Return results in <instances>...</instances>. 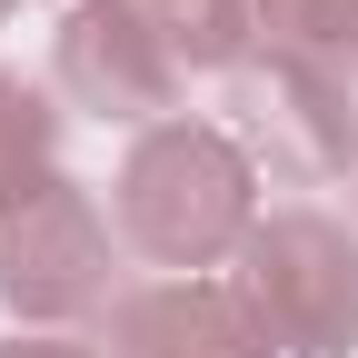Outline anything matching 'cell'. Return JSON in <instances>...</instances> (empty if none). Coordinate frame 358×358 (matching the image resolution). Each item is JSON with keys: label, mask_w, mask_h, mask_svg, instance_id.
Returning <instances> with one entry per match:
<instances>
[{"label": "cell", "mask_w": 358, "mask_h": 358, "mask_svg": "<svg viewBox=\"0 0 358 358\" xmlns=\"http://www.w3.org/2000/svg\"><path fill=\"white\" fill-rule=\"evenodd\" d=\"M60 120H70L60 90H40L30 70H0V209L60 169Z\"/></svg>", "instance_id": "ba28073f"}, {"label": "cell", "mask_w": 358, "mask_h": 358, "mask_svg": "<svg viewBox=\"0 0 358 358\" xmlns=\"http://www.w3.org/2000/svg\"><path fill=\"white\" fill-rule=\"evenodd\" d=\"M259 30H268V50L358 90V0H259Z\"/></svg>", "instance_id": "9c48e42d"}, {"label": "cell", "mask_w": 358, "mask_h": 358, "mask_svg": "<svg viewBox=\"0 0 358 358\" xmlns=\"http://www.w3.org/2000/svg\"><path fill=\"white\" fill-rule=\"evenodd\" d=\"M140 10L159 20V40L179 50V70H219V80H239L259 60V0H140Z\"/></svg>", "instance_id": "52a82bcc"}, {"label": "cell", "mask_w": 358, "mask_h": 358, "mask_svg": "<svg viewBox=\"0 0 358 358\" xmlns=\"http://www.w3.org/2000/svg\"><path fill=\"white\" fill-rule=\"evenodd\" d=\"M249 319L268 329L279 358H358V229L329 209H268L249 249H239V279Z\"/></svg>", "instance_id": "3957f363"}, {"label": "cell", "mask_w": 358, "mask_h": 358, "mask_svg": "<svg viewBox=\"0 0 358 358\" xmlns=\"http://www.w3.org/2000/svg\"><path fill=\"white\" fill-rule=\"evenodd\" d=\"M0 10H10V0H0Z\"/></svg>", "instance_id": "8fae6325"}, {"label": "cell", "mask_w": 358, "mask_h": 358, "mask_svg": "<svg viewBox=\"0 0 358 358\" xmlns=\"http://www.w3.org/2000/svg\"><path fill=\"white\" fill-rule=\"evenodd\" d=\"M0 308L20 329H60V338L120 308V219L100 209L90 179L50 169L40 189L0 209Z\"/></svg>", "instance_id": "7a4b0ae2"}, {"label": "cell", "mask_w": 358, "mask_h": 358, "mask_svg": "<svg viewBox=\"0 0 358 358\" xmlns=\"http://www.w3.org/2000/svg\"><path fill=\"white\" fill-rule=\"evenodd\" d=\"M100 348L110 358H279L229 279H150V289H120Z\"/></svg>", "instance_id": "8992f818"}, {"label": "cell", "mask_w": 358, "mask_h": 358, "mask_svg": "<svg viewBox=\"0 0 358 358\" xmlns=\"http://www.w3.org/2000/svg\"><path fill=\"white\" fill-rule=\"evenodd\" d=\"M179 50L159 40V20L140 0H70L60 30H50V90L70 110H90L100 129H159L179 120Z\"/></svg>", "instance_id": "5b68a950"}, {"label": "cell", "mask_w": 358, "mask_h": 358, "mask_svg": "<svg viewBox=\"0 0 358 358\" xmlns=\"http://www.w3.org/2000/svg\"><path fill=\"white\" fill-rule=\"evenodd\" d=\"M229 140L279 189H338L358 169V100H348V80L268 50L229 80Z\"/></svg>", "instance_id": "277c9868"}, {"label": "cell", "mask_w": 358, "mask_h": 358, "mask_svg": "<svg viewBox=\"0 0 358 358\" xmlns=\"http://www.w3.org/2000/svg\"><path fill=\"white\" fill-rule=\"evenodd\" d=\"M0 358H110V348L100 338H60V329H10Z\"/></svg>", "instance_id": "30bf717a"}, {"label": "cell", "mask_w": 358, "mask_h": 358, "mask_svg": "<svg viewBox=\"0 0 358 358\" xmlns=\"http://www.w3.org/2000/svg\"><path fill=\"white\" fill-rule=\"evenodd\" d=\"M110 219H120V249L150 259L159 279H209L229 268L259 229V169L219 120H159L120 150L110 179Z\"/></svg>", "instance_id": "6da1fadb"}]
</instances>
